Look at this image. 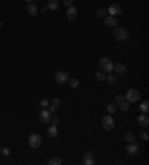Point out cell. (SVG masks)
I'll return each mask as SVG.
<instances>
[{
    "mask_svg": "<svg viewBox=\"0 0 149 165\" xmlns=\"http://www.w3.org/2000/svg\"><path fill=\"white\" fill-rule=\"evenodd\" d=\"M99 66H100V70H102V72H107V73L114 72V63H112L110 58H107V57H102V58H100Z\"/></svg>",
    "mask_w": 149,
    "mask_h": 165,
    "instance_id": "cell-1",
    "label": "cell"
},
{
    "mask_svg": "<svg viewBox=\"0 0 149 165\" xmlns=\"http://www.w3.org/2000/svg\"><path fill=\"white\" fill-rule=\"evenodd\" d=\"M114 36H115L116 40H121V42H122V40H127V39H128L130 34H128V31H127L124 27H118V25H116V27H114Z\"/></svg>",
    "mask_w": 149,
    "mask_h": 165,
    "instance_id": "cell-2",
    "label": "cell"
},
{
    "mask_svg": "<svg viewBox=\"0 0 149 165\" xmlns=\"http://www.w3.org/2000/svg\"><path fill=\"white\" fill-rule=\"evenodd\" d=\"M124 98L128 103H136V101L140 100V92H139L137 89H128L125 92V95H124Z\"/></svg>",
    "mask_w": 149,
    "mask_h": 165,
    "instance_id": "cell-3",
    "label": "cell"
},
{
    "mask_svg": "<svg viewBox=\"0 0 149 165\" xmlns=\"http://www.w3.org/2000/svg\"><path fill=\"white\" fill-rule=\"evenodd\" d=\"M40 144H42V137L39 134H36V132L30 134V137H28V146L32 149H37Z\"/></svg>",
    "mask_w": 149,
    "mask_h": 165,
    "instance_id": "cell-4",
    "label": "cell"
},
{
    "mask_svg": "<svg viewBox=\"0 0 149 165\" xmlns=\"http://www.w3.org/2000/svg\"><path fill=\"white\" fill-rule=\"evenodd\" d=\"M102 127H103L106 131H112V130L115 128V119L110 116V115L103 116V119H102Z\"/></svg>",
    "mask_w": 149,
    "mask_h": 165,
    "instance_id": "cell-5",
    "label": "cell"
},
{
    "mask_svg": "<svg viewBox=\"0 0 149 165\" xmlns=\"http://www.w3.org/2000/svg\"><path fill=\"white\" fill-rule=\"evenodd\" d=\"M107 13L109 15H112V16H119L121 13H122V8L119 6V5H116V3H114V5H110L107 9Z\"/></svg>",
    "mask_w": 149,
    "mask_h": 165,
    "instance_id": "cell-6",
    "label": "cell"
},
{
    "mask_svg": "<svg viewBox=\"0 0 149 165\" xmlns=\"http://www.w3.org/2000/svg\"><path fill=\"white\" fill-rule=\"evenodd\" d=\"M139 150H140V147H139L137 143H134V141H131V143L127 146V155L128 156H136V155H139Z\"/></svg>",
    "mask_w": 149,
    "mask_h": 165,
    "instance_id": "cell-7",
    "label": "cell"
},
{
    "mask_svg": "<svg viewBox=\"0 0 149 165\" xmlns=\"http://www.w3.org/2000/svg\"><path fill=\"white\" fill-rule=\"evenodd\" d=\"M51 118H52V113H51V110H46L43 109L40 112V115H39V119L42 123H48V122H51Z\"/></svg>",
    "mask_w": 149,
    "mask_h": 165,
    "instance_id": "cell-8",
    "label": "cell"
},
{
    "mask_svg": "<svg viewBox=\"0 0 149 165\" xmlns=\"http://www.w3.org/2000/svg\"><path fill=\"white\" fill-rule=\"evenodd\" d=\"M55 80H57V83H60V85H64L69 80V75L66 72H58L57 75H55Z\"/></svg>",
    "mask_w": 149,
    "mask_h": 165,
    "instance_id": "cell-9",
    "label": "cell"
},
{
    "mask_svg": "<svg viewBox=\"0 0 149 165\" xmlns=\"http://www.w3.org/2000/svg\"><path fill=\"white\" fill-rule=\"evenodd\" d=\"M82 164L84 165H94L95 164V158H94V155L91 152H88V153L84 155V158H82Z\"/></svg>",
    "mask_w": 149,
    "mask_h": 165,
    "instance_id": "cell-10",
    "label": "cell"
},
{
    "mask_svg": "<svg viewBox=\"0 0 149 165\" xmlns=\"http://www.w3.org/2000/svg\"><path fill=\"white\" fill-rule=\"evenodd\" d=\"M104 24H106L107 27H116V25H118V20H116V16L106 15V16H104Z\"/></svg>",
    "mask_w": 149,
    "mask_h": 165,
    "instance_id": "cell-11",
    "label": "cell"
},
{
    "mask_svg": "<svg viewBox=\"0 0 149 165\" xmlns=\"http://www.w3.org/2000/svg\"><path fill=\"white\" fill-rule=\"evenodd\" d=\"M114 72H116V75H125L127 66L122 63H116V64H114Z\"/></svg>",
    "mask_w": 149,
    "mask_h": 165,
    "instance_id": "cell-12",
    "label": "cell"
},
{
    "mask_svg": "<svg viewBox=\"0 0 149 165\" xmlns=\"http://www.w3.org/2000/svg\"><path fill=\"white\" fill-rule=\"evenodd\" d=\"M66 16H67L69 20H76V18H78V9L73 8V6H69L67 11H66Z\"/></svg>",
    "mask_w": 149,
    "mask_h": 165,
    "instance_id": "cell-13",
    "label": "cell"
},
{
    "mask_svg": "<svg viewBox=\"0 0 149 165\" xmlns=\"http://www.w3.org/2000/svg\"><path fill=\"white\" fill-rule=\"evenodd\" d=\"M49 107H51V113H55L58 110V107H60V100L55 97V98H52V100H49Z\"/></svg>",
    "mask_w": 149,
    "mask_h": 165,
    "instance_id": "cell-14",
    "label": "cell"
},
{
    "mask_svg": "<svg viewBox=\"0 0 149 165\" xmlns=\"http://www.w3.org/2000/svg\"><path fill=\"white\" fill-rule=\"evenodd\" d=\"M137 123L140 125V127H143V128H145V127H148V125H149L148 115H145V113H143V115H140V116L137 118Z\"/></svg>",
    "mask_w": 149,
    "mask_h": 165,
    "instance_id": "cell-15",
    "label": "cell"
},
{
    "mask_svg": "<svg viewBox=\"0 0 149 165\" xmlns=\"http://www.w3.org/2000/svg\"><path fill=\"white\" fill-rule=\"evenodd\" d=\"M27 12H28V15L36 16V15L39 13V9H37V6H36L35 3L32 2V3H28V6H27Z\"/></svg>",
    "mask_w": 149,
    "mask_h": 165,
    "instance_id": "cell-16",
    "label": "cell"
},
{
    "mask_svg": "<svg viewBox=\"0 0 149 165\" xmlns=\"http://www.w3.org/2000/svg\"><path fill=\"white\" fill-rule=\"evenodd\" d=\"M48 9L49 11H57L58 8H60V2L58 0H48Z\"/></svg>",
    "mask_w": 149,
    "mask_h": 165,
    "instance_id": "cell-17",
    "label": "cell"
},
{
    "mask_svg": "<svg viewBox=\"0 0 149 165\" xmlns=\"http://www.w3.org/2000/svg\"><path fill=\"white\" fill-rule=\"evenodd\" d=\"M140 110H142L145 115H148L149 113V103L146 101V100H143V101L140 103Z\"/></svg>",
    "mask_w": 149,
    "mask_h": 165,
    "instance_id": "cell-18",
    "label": "cell"
},
{
    "mask_svg": "<svg viewBox=\"0 0 149 165\" xmlns=\"http://www.w3.org/2000/svg\"><path fill=\"white\" fill-rule=\"evenodd\" d=\"M118 107H119L121 112H127V110L130 109V103H128L127 100H124V101H121V103L118 104Z\"/></svg>",
    "mask_w": 149,
    "mask_h": 165,
    "instance_id": "cell-19",
    "label": "cell"
},
{
    "mask_svg": "<svg viewBox=\"0 0 149 165\" xmlns=\"http://www.w3.org/2000/svg\"><path fill=\"white\" fill-rule=\"evenodd\" d=\"M57 134H58V130H57V127L55 125H52V127H49V130H48V135L49 137H57Z\"/></svg>",
    "mask_w": 149,
    "mask_h": 165,
    "instance_id": "cell-20",
    "label": "cell"
},
{
    "mask_svg": "<svg viewBox=\"0 0 149 165\" xmlns=\"http://www.w3.org/2000/svg\"><path fill=\"white\" fill-rule=\"evenodd\" d=\"M116 107H118V106H116V103H110V104H107V106H106V110H107V113H109V115H112V113L116 112Z\"/></svg>",
    "mask_w": 149,
    "mask_h": 165,
    "instance_id": "cell-21",
    "label": "cell"
},
{
    "mask_svg": "<svg viewBox=\"0 0 149 165\" xmlns=\"http://www.w3.org/2000/svg\"><path fill=\"white\" fill-rule=\"evenodd\" d=\"M67 83H69L70 88H73V89L79 86V80H78V79H69V80H67Z\"/></svg>",
    "mask_w": 149,
    "mask_h": 165,
    "instance_id": "cell-22",
    "label": "cell"
},
{
    "mask_svg": "<svg viewBox=\"0 0 149 165\" xmlns=\"http://www.w3.org/2000/svg\"><path fill=\"white\" fill-rule=\"evenodd\" d=\"M95 79L97 80H100V82H103V80H106V73L104 72H95Z\"/></svg>",
    "mask_w": 149,
    "mask_h": 165,
    "instance_id": "cell-23",
    "label": "cell"
},
{
    "mask_svg": "<svg viewBox=\"0 0 149 165\" xmlns=\"http://www.w3.org/2000/svg\"><path fill=\"white\" fill-rule=\"evenodd\" d=\"M49 164H51V165H61V164H63V159H61V158H58V156H55V158H52V159L49 161Z\"/></svg>",
    "mask_w": 149,
    "mask_h": 165,
    "instance_id": "cell-24",
    "label": "cell"
},
{
    "mask_svg": "<svg viewBox=\"0 0 149 165\" xmlns=\"http://www.w3.org/2000/svg\"><path fill=\"white\" fill-rule=\"evenodd\" d=\"M95 13H97V16H99V18H104V16L107 15V11H106L104 8H100V9H97Z\"/></svg>",
    "mask_w": 149,
    "mask_h": 165,
    "instance_id": "cell-25",
    "label": "cell"
},
{
    "mask_svg": "<svg viewBox=\"0 0 149 165\" xmlns=\"http://www.w3.org/2000/svg\"><path fill=\"white\" fill-rule=\"evenodd\" d=\"M125 141H127V143H131V141H134V134H133L131 131H128L125 134Z\"/></svg>",
    "mask_w": 149,
    "mask_h": 165,
    "instance_id": "cell-26",
    "label": "cell"
},
{
    "mask_svg": "<svg viewBox=\"0 0 149 165\" xmlns=\"http://www.w3.org/2000/svg\"><path fill=\"white\" fill-rule=\"evenodd\" d=\"M0 155H3V156H9V155H11V149L6 147V146L2 147V149H0Z\"/></svg>",
    "mask_w": 149,
    "mask_h": 165,
    "instance_id": "cell-27",
    "label": "cell"
},
{
    "mask_svg": "<svg viewBox=\"0 0 149 165\" xmlns=\"http://www.w3.org/2000/svg\"><path fill=\"white\" fill-rule=\"evenodd\" d=\"M40 107H43V109L49 107V100H48V98H42V100H40Z\"/></svg>",
    "mask_w": 149,
    "mask_h": 165,
    "instance_id": "cell-28",
    "label": "cell"
},
{
    "mask_svg": "<svg viewBox=\"0 0 149 165\" xmlns=\"http://www.w3.org/2000/svg\"><path fill=\"white\" fill-rule=\"evenodd\" d=\"M106 80L109 82V83H116V77L114 75H109V76H106Z\"/></svg>",
    "mask_w": 149,
    "mask_h": 165,
    "instance_id": "cell-29",
    "label": "cell"
},
{
    "mask_svg": "<svg viewBox=\"0 0 149 165\" xmlns=\"http://www.w3.org/2000/svg\"><path fill=\"white\" fill-rule=\"evenodd\" d=\"M51 122H52V125L58 127V123H60V118H58V116H54V118H51Z\"/></svg>",
    "mask_w": 149,
    "mask_h": 165,
    "instance_id": "cell-30",
    "label": "cell"
},
{
    "mask_svg": "<svg viewBox=\"0 0 149 165\" xmlns=\"http://www.w3.org/2000/svg\"><path fill=\"white\" fill-rule=\"evenodd\" d=\"M124 95H116V97H115V101L114 103H116V104H119V103H121V101H124Z\"/></svg>",
    "mask_w": 149,
    "mask_h": 165,
    "instance_id": "cell-31",
    "label": "cell"
},
{
    "mask_svg": "<svg viewBox=\"0 0 149 165\" xmlns=\"http://www.w3.org/2000/svg\"><path fill=\"white\" fill-rule=\"evenodd\" d=\"M142 140H143V141H148V140H149L148 131H142Z\"/></svg>",
    "mask_w": 149,
    "mask_h": 165,
    "instance_id": "cell-32",
    "label": "cell"
},
{
    "mask_svg": "<svg viewBox=\"0 0 149 165\" xmlns=\"http://www.w3.org/2000/svg\"><path fill=\"white\" fill-rule=\"evenodd\" d=\"M73 2H75V0H63V5L69 8V6H73Z\"/></svg>",
    "mask_w": 149,
    "mask_h": 165,
    "instance_id": "cell-33",
    "label": "cell"
},
{
    "mask_svg": "<svg viewBox=\"0 0 149 165\" xmlns=\"http://www.w3.org/2000/svg\"><path fill=\"white\" fill-rule=\"evenodd\" d=\"M48 11H49V9H48V6H43V8L40 9V12H43V13H45V12H48Z\"/></svg>",
    "mask_w": 149,
    "mask_h": 165,
    "instance_id": "cell-34",
    "label": "cell"
},
{
    "mask_svg": "<svg viewBox=\"0 0 149 165\" xmlns=\"http://www.w3.org/2000/svg\"><path fill=\"white\" fill-rule=\"evenodd\" d=\"M24 2H27V3H32V2H33V0H24Z\"/></svg>",
    "mask_w": 149,
    "mask_h": 165,
    "instance_id": "cell-35",
    "label": "cell"
},
{
    "mask_svg": "<svg viewBox=\"0 0 149 165\" xmlns=\"http://www.w3.org/2000/svg\"><path fill=\"white\" fill-rule=\"evenodd\" d=\"M2 25H3V22H2V21H0V27H2Z\"/></svg>",
    "mask_w": 149,
    "mask_h": 165,
    "instance_id": "cell-36",
    "label": "cell"
}]
</instances>
